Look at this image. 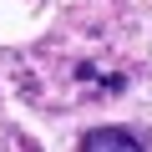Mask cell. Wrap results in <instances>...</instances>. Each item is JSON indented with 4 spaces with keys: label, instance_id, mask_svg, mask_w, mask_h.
I'll return each instance as SVG.
<instances>
[{
    "label": "cell",
    "instance_id": "1",
    "mask_svg": "<svg viewBox=\"0 0 152 152\" xmlns=\"http://www.w3.org/2000/svg\"><path fill=\"white\" fill-rule=\"evenodd\" d=\"M81 152H142V142L127 127H96L81 137Z\"/></svg>",
    "mask_w": 152,
    "mask_h": 152
}]
</instances>
